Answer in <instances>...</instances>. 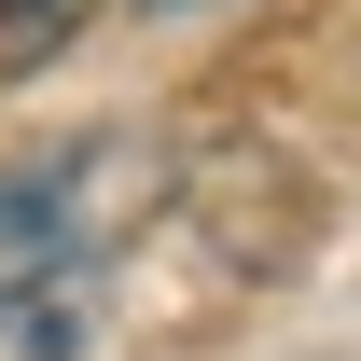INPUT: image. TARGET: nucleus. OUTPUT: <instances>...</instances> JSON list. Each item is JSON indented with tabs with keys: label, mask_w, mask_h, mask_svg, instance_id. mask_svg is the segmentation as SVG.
Wrapping results in <instances>:
<instances>
[{
	"label": "nucleus",
	"mask_w": 361,
	"mask_h": 361,
	"mask_svg": "<svg viewBox=\"0 0 361 361\" xmlns=\"http://www.w3.org/2000/svg\"><path fill=\"white\" fill-rule=\"evenodd\" d=\"M153 209H180V153L139 139V126L14 153V167H0V292H14V278H84V264H111Z\"/></svg>",
	"instance_id": "f257e3e1"
},
{
	"label": "nucleus",
	"mask_w": 361,
	"mask_h": 361,
	"mask_svg": "<svg viewBox=\"0 0 361 361\" xmlns=\"http://www.w3.org/2000/svg\"><path fill=\"white\" fill-rule=\"evenodd\" d=\"M0 361H84V278H14L0 292Z\"/></svg>",
	"instance_id": "f03ea898"
},
{
	"label": "nucleus",
	"mask_w": 361,
	"mask_h": 361,
	"mask_svg": "<svg viewBox=\"0 0 361 361\" xmlns=\"http://www.w3.org/2000/svg\"><path fill=\"white\" fill-rule=\"evenodd\" d=\"M111 0H0V84H28V70H56V56L84 42Z\"/></svg>",
	"instance_id": "7ed1b4c3"
},
{
	"label": "nucleus",
	"mask_w": 361,
	"mask_h": 361,
	"mask_svg": "<svg viewBox=\"0 0 361 361\" xmlns=\"http://www.w3.org/2000/svg\"><path fill=\"white\" fill-rule=\"evenodd\" d=\"M139 14H153V28H180V14H209V0H139Z\"/></svg>",
	"instance_id": "20e7f679"
}]
</instances>
